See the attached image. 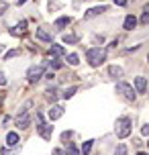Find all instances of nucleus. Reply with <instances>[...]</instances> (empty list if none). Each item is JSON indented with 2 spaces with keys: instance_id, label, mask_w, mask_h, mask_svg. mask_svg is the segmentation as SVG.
I'll use <instances>...</instances> for the list:
<instances>
[{
  "instance_id": "obj_1",
  "label": "nucleus",
  "mask_w": 149,
  "mask_h": 155,
  "mask_svg": "<svg viewBox=\"0 0 149 155\" xmlns=\"http://www.w3.org/2000/svg\"><path fill=\"white\" fill-rule=\"evenodd\" d=\"M86 59L92 68H98V65L104 63V59H106V51L100 49V47H90L86 51Z\"/></svg>"
},
{
  "instance_id": "obj_2",
  "label": "nucleus",
  "mask_w": 149,
  "mask_h": 155,
  "mask_svg": "<svg viewBox=\"0 0 149 155\" xmlns=\"http://www.w3.org/2000/svg\"><path fill=\"white\" fill-rule=\"evenodd\" d=\"M131 124H133V120L129 118V116H121L117 120V137L118 139H125V137H129L131 135Z\"/></svg>"
},
{
  "instance_id": "obj_3",
  "label": "nucleus",
  "mask_w": 149,
  "mask_h": 155,
  "mask_svg": "<svg viewBox=\"0 0 149 155\" xmlns=\"http://www.w3.org/2000/svg\"><path fill=\"white\" fill-rule=\"evenodd\" d=\"M117 94H121V96L129 102H135V98H137V92L133 90V86L127 84V82H118L117 84Z\"/></svg>"
},
{
  "instance_id": "obj_4",
  "label": "nucleus",
  "mask_w": 149,
  "mask_h": 155,
  "mask_svg": "<svg viewBox=\"0 0 149 155\" xmlns=\"http://www.w3.org/2000/svg\"><path fill=\"white\" fill-rule=\"evenodd\" d=\"M43 74H45V68H43V65H33V68H29V71H27V80H29V82H39L41 78H43Z\"/></svg>"
},
{
  "instance_id": "obj_5",
  "label": "nucleus",
  "mask_w": 149,
  "mask_h": 155,
  "mask_svg": "<svg viewBox=\"0 0 149 155\" xmlns=\"http://www.w3.org/2000/svg\"><path fill=\"white\" fill-rule=\"evenodd\" d=\"M37 133H39V137H43L45 141H49L51 135H53V127L47 124L45 120H41V123H37Z\"/></svg>"
},
{
  "instance_id": "obj_6",
  "label": "nucleus",
  "mask_w": 149,
  "mask_h": 155,
  "mask_svg": "<svg viewBox=\"0 0 149 155\" xmlns=\"http://www.w3.org/2000/svg\"><path fill=\"white\" fill-rule=\"evenodd\" d=\"M29 124H31V114H29V110L18 112V116H16V127H18V129H27Z\"/></svg>"
},
{
  "instance_id": "obj_7",
  "label": "nucleus",
  "mask_w": 149,
  "mask_h": 155,
  "mask_svg": "<svg viewBox=\"0 0 149 155\" xmlns=\"http://www.w3.org/2000/svg\"><path fill=\"white\" fill-rule=\"evenodd\" d=\"M61 116H63V106L53 104L51 110H49V120H57V118H61Z\"/></svg>"
},
{
  "instance_id": "obj_8",
  "label": "nucleus",
  "mask_w": 149,
  "mask_h": 155,
  "mask_svg": "<svg viewBox=\"0 0 149 155\" xmlns=\"http://www.w3.org/2000/svg\"><path fill=\"white\" fill-rule=\"evenodd\" d=\"M135 88H137V94H145L147 92V80L143 76L135 78Z\"/></svg>"
},
{
  "instance_id": "obj_9",
  "label": "nucleus",
  "mask_w": 149,
  "mask_h": 155,
  "mask_svg": "<svg viewBox=\"0 0 149 155\" xmlns=\"http://www.w3.org/2000/svg\"><path fill=\"white\" fill-rule=\"evenodd\" d=\"M102 12H106V6H96V8H90L84 12V18H94V16L102 15Z\"/></svg>"
},
{
  "instance_id": "obj_10",
  "label": "nucleus",
  "mask_w": 149,
  "mask_h": 155,
  "mask_svg": "<svg viewBox=\"0 0 149 155\" xmlns=\"http://www.w3.org/2000/svg\"><path fill=\"white\" fill-rule=\"evenodd\" d=\"M125 31H133L135 27H137V18H135L133 15H127V18H125Z\"/></svg>"
},
{
  "instance_id": "obj_11",
  "label": "nucleus",
  "mask_w": 149,
  "mask_h": 155,
  "mask_svg": "<svg viewBox=\"0 0 149 155\" xmlns=\"http://www.w3.org/2000/svg\"><path fill=\"white\" fill-rule=\"evenodd\" d=\"M49 55H53V57L65 55V49H63L61 45H53V43H51V47H49Z\"/></svg>"
},
{
  "instance_id": "obj_12",
  "label": "nucleus",
  "mask_w": 149,
  "mask_h": 155,
  "mask_svg": "<svg viewBox=\"0 0 149 155\" xmlns=\"http://www.w3.org/2000/svg\"><path fill=\"white\" fill-rule=\"evenodd\" d=\"M70 23H71V18H70V16H61V18H57V21H55V25H53V27L57 29V31H61L63 27H68Z\"/></svg>"
},
{
  "instance_id": "obj_13",
  "label": "nucleus",
  "mask_w": 149,
  "mask_h": 155,
  "mask_svg": "<svg viewBox=\"0 0 149 155\" xmlns=\"http://www.w3.org/2000/svg\"><path fill=\"white\" fill-rule=\"evenodd\" d=\"M6 145L8 147H16V145H18V133H8L6 135Z\"/></svg>"
},
{
  "instance_id": "obj_14",
  "label": "nucleus",
  "mask_w": 149,
  "mask_h": 155,
  "mask_svg": "<svg viewBox=\"0 0 149 155\" xmlns=\"http://www.w3.org/2000/svg\"><path fill=\"white\" fill-rule=\"evenodd\" d=\"M35 35H37V39H41V41L51 43V33H47L45 29H37V31H35Z\"/></svg>"
},
{
  "instance_id": "obj_15",
  "label": "nucleus",
  "mask_w": 149,
  "mask_h": 155,
  "mask_svg": "<svg viewBox=\"0 0 149 155\" xmlns=\"http://www.w3.org/2000/svg\"><path fill=\"white\" fill-rule=\"evenodd\" d=\"M80 39H78V35H74V33H65L63 35V43L65 45H74V43H78Z\"/></svg>"
},
{
  "instance_id": "obj_16",
  "label": "nucleus",
  "mask_w": 149,
  "mask_h": 155,
  "mask_svg": "<svg viewBox=\"0 0 149 155\" xmlns=\"http://www.w3.org/2000/svg\"><path fill=\"white\" fill-rule=\"evenodd\" d=\"M45 98H47L49 102H55L57 100V88H53V86L47 88V90H45Z\"/></svg>"
},
{
  "instance_id": "obj_17",
  "label": "nucleus",
  "mask_w": 149,
  "mask_h": 155,
  "mask_svg": "<svg viewBox=\"0 0 149 155\" xmlns=\"http://www.w3.org/2000/svg\"><path fill=\"white\" fill-rule=\"evenodd\" d=\"M108 74H110V78H114V80H117V78H123V70H121V68H117V65H110V68H108Z\"/></svg>"
},
{
  "instance_id": "obj_18",
  "label": "nucleus",
  "mask_w": 149,
  "mask_h": 155,
  "mask_svg": "<svg viewBox=\"0 0 149 155\" xmlns=\"http://www.w3.org/2000/svg\"><path fill=\"white\" fill-rule=\"evenodd\" d=\"M18 151H21V149H18V145H16V147H2L0 149V155H18Z\"/></svg>"
},
{
  "instance_id": "obj_19",
  "label": "nucleus",
  "mask_w": 149,
  "mask_h": 155,
  "mask_svg": "<svg viewBox=\"0 0 149 155\" xmlns=\"http://www.w3.org/2000/svg\"><path fill=\"white\" fill-rule=\"evenodd\" d=\"M92 143H94V141H86V143L82 145V151H80V155H90V151H92Z\"/></svg>"
},
{
  "instance_id": "obj_20",
  "label": "nucleus",
  "mask_w": 149,
  "mask_h": 155,
  "mask_svg": "<svg viewBox=\"0 0 149 155\" xmlns=\"http://www.w3.org/2000/svg\"><path fill=\"white\" fill-rule=\"evenodd\" d=\"M65 151H68V155H80L78 147H76L74 143H65Z\"/></svg>"
},
{
  "instance_id": "obj_21",
  "label": "nucleus",
  "mask_w": 149,
  "mask_h": 155,
  "mask_svg": "<svg viewBox=\"0 0 149 155\" xmlns=\"http://www.w3.org/2000/svg\"><path fill=\"white\" fill-rule=\"evenodd\" d=\"M78 92V86H71V88H65L63 90V98H71L74 94Z\"/></svg>"
},
{
  "instance_id": "obj_22",
  "label": "nucleus",
  "mask_w": 149,
  "mask_h": 155,
  "mask_svg": "<svg viewBox=\"0 0 149 155\" xmlns=\"http://www.w3.org/2000/svg\"><path fill=\"white\" fill-rule=\"evenodd\" d=\"M68 63H70V65H78V63H80V57L76 53H70V55H68Z\"/></svg>"
},
{
  "instance_id": "obj_23",
  "label": "nucleus",
  "mask_w": 149,
  "mask_h": 155,
  "mask_svg": "<svg viewBox=\"0 0 149 155\" xmlns=\"http://www.w3.org/2000/svg\"><path fill=\"white\" fill-rule=\"evenodd\" d=\"M147 23H149V6H145L141 15V25H147Z\"/></svg>"
},
{
  "instance_id": "obj_24",
  "label": "nucleus",
  "mask_w": 149,
  "mask_h": 155,
  "mask_svg": "<svg viewBox=\"0 0 149 155\" xmlns=\"http://www.w3.org/2000/svg\"><path fill=\"white\" fill-rule=\"evenodd\" d=\"M18 53H21V49H10L8 53H4V59H12V57H16Z\"/></svg>"
},
{
  "instance_id": "obj_25",
  "label": "nucleus",
  "mask_w": 149,
  "mask_h": 155,
  "mask_svg": "<svg viewBox=\"0 0 149 155\" xmlns=\"http://www.w3.org/2000/svg\"><path fill=\"white\" fill-rule=\"evenodd\" d=\"M61 65H63V63L59 61V57H53V59H51V68H53V70H59Z\"/></svg>"
},
{
  "instance_id": "obj_26",
  "label": "nucleus",
  "mask_w": 149,
  "mask_h": 155,
  "mask_svg": "<svg viewBox=\"0 0 149 155\" xmlns=\"http://www.w3.org/2000/svg\"><path fill=\"white\" fill-rule=\"evenodd\" d=\"M114 155H127V145L121 143V145L117 147V151H114Z\"/></svg>"
},
{
  "instance_id": "obj_27",
  "label": "nucleus",
  "mask_w": 149,
  "mask_h": 155,
  "mask_svg": "<svg viewBox=\"0 0 149 155\" xmlns=\"http://www.w3.org/2000/svg\"><path fill=\"white\" fill-rule=\"evenodd\" d=\"M16 29H18V31H16V33H23L25 29H27V21H21V23H18V27H16Z\"/></svg>"
},
{
  "instance_id": "obj_28",
  "label": "nucleus",
  "mask_w": 149,
  "mask_h": 155,
  "mask_svg": "<svg viewBox=\"0 0 149 155\" xmlns=\"http://www.w3.org/2000/svg\"><path fill=\"white\" fill-rule=\"evenodd\" d=\"M6 84V76H4V71H0V86Z\"/></svg>"
},
{
  "instance_id": "obj_29",
  "label": "nucleus",
  "mask_w": 149,
  "mask_h": 155,
  "mask_svg": "<svg viewBox=\"0 0 149 155\" xmlns=\"http://www.w3.org/2000/svg\"><path fill=\"white\" fill-rule=\"evenodd\" d=\"M53 78H55V74H53V71H47V74H45V80H49V82H51Z\"/></svg>"
},
{
  "instance_id": "obj_30",
  "label": "nucleus",
  "mask_w": 149,
  "mask_h": 155,
  "mask_svg": "<svg viewBox=\"0 0 149 155\" xmlns=\"http://www.w3.org/2000/svg\"><path fill=\"white\" fill-rule=\"evenodd\" d=\"M53 155H65V153H63V149H59V147H55V149H53Z\"/></svg>"
},
{
  "instance_id": "obj_31",
  "label": "nucleus",
  "mask_w": 149,
  "mask_h": 155,
  "mask_svg": "<svg viewBox=\"0 0 149 155\" xmlns=\"http://www.w3.org/2000/svg\"><path fill=\"white\" fill-rule=\"evenodd\" d=\"M70 137H71V133H70V131H65V133H63V135H61V139H63V141H68V139H70Z\"/></svg>"
},
{
  "instance_id": "obj_32",
  "label": "nucleus",
  "mask_w": 149,
  "mask_h": 155,
  "mask_svg": "<svg viewBox=\"0 0 149 155\" xmlns=\"http://www.w3.org/2000/svg\"><path fill=\"white\" fill-rule=\"evenodd\" d=\"M114 4H117V6H125L127 0H114Z\"/></svg>"
},
{
  "instance_id": "obj_33",
  "label": "nucleus",
  "mask_w": 149,
  "mask_h": 155,
  "mask_svg": "<svg viewBox=\"0 0 149 155\" xmlns=\"http://www.w3.org/2000/svg\"><path fill=\"white\" fill-rule=\"evenodd\" d=\"M141 133H143V135H147V133H149V127H147V124H143V129H141Z\"/></svg>"
},
{
  "instance_id": "obj_34",
  "label": "nucleus",
  "mask_w": 149,
  "mask_h": 155,
  "mask_svg": "<svg viewBox=\"0 0 149 155\" xmlns=\"http://www.w3.org/2000/svg\"><path fill=\"white\" fill-rule=\"evenodd\" d=\"M2 12H6V4H4V2L0 4V15H2Z\"/></svg>"
},
{
  "instance_id": "obj_35",
  "label": "nucleus",
  "mask_w": 149,
  "mask_h": 155,
  "mask_svg": "<svg viewBox=\"0 0 149 155\" xmlns=\"http://www.w3.org/2000/svg\"><path fill=\"white\" fill-rule=\"evenodd\" d=\"M4 53V45H0V55Z\"/></svg>"
},
{
  "instance_id": "obj_36",
  "label": "nucleus",
  "mask_w": 149,
  "mask_h": 155,
  "mask_svg": "<svg viewBox=\"0 0 149 155\" xmlns=\"http://www.w3.org/2000/svg\"><path fill=\"white\" fill-rule=\"evenodd\" d=\"M137 155H147V153H145V151H139V153H137Z\"/></svg>"
},
{
  "instance_id": "obj_37",
  "label": "nucleus",
  "mask_w": 149,
  "mask_h": 155,
  "mask_svg": "<svg viewBox=\"0 0 149 155\" xmlns=\"http://www.w3.org/2000/svg\"><path fill=\"white\" fill-rule=\"evenodd\" d=\"M4 2H6V0H4Z\"/></svg>"
}]
</instances>
